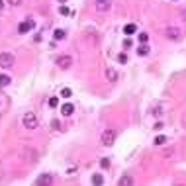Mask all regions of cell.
<instances>
[{
    "instance_id": "obj_23",
    "label": "cell",
    "mask_w": 186,
    "mask_h": 186,
    "mask_svg": "<svg viewBox=\"0 0 186 186\" xmlns=\"http://www.w3.org/2000/svg\"><path fill=\"white\" fill-rule=\"evenodd\" d=\"M100 167H102V168H108V167H110V159H102V161H100Z\"/></svg>"
},
{
    "instance_id": "obj_24",
    "label": "cell",
    "mask_w": 186,
    "mask_h": 186,
    "mask_svg": "<svg viewBox=\"0 0 186 186\" xmlns=\"http://www.w3.org/2000/svg\"><path fill=\"white\" fill-rule=\"evenodd\" d=\"M59 12L63 14V16H67V14H71V12H69V8H65V6H61V8H59Z\"/></svg>"
},
{
    "instance_id": "obj_11",
    "label": "cell",
    "mask_w": 186,
    "mask_h": 186,
    "mask_svg": "<svg viewBox=\"0 0 186 186\" xmlns=\"http://www.w3.org/2000/svg\"><path fill=\"white\" fill-rule=\"evenodd\" d=\"M6 108H8V98L4 96V94H0V114H2Z\"/></svg>"
},
{
    "instance_id": "obj_7",
    "label": "cell",
    "mask_w": 186,
    "mask_h": 186,
    "mask_svg": "<svg viewBox=\"0 0 186 186\" xmlns=\"http://www.w3.org/2000/svg\"><path fill=\"white\" fill-rule=\"evenodd\" d=\"M180 32H178V27H167V37L170 39H178Z\"/></svg>"
},
{
    "instance_id": "obj_17",
    "label": "cell",
    "mask_w": 186,
    "mask_h": 186,
    "mask_svg": "<svg viewBox=\"0 0 186 186\" xmlns=\"http://www.w3.org/2000/svg\"><path fill=\"white\" fill-rule=\"evenodd\" d=\"M61 96H63V98H71L73 96V90L71 88H63V90H61Z\"/></svg>"
},
{
    "instance_id": "obj_2",
    "label": "cell",
    "mask_w": 186,
    "mask_h": 186,
    "mask_svg": "<svg viewBox=\"0 0 186 186\" xmlns=\"http://www.w3.org/2000/svg\"><path fill=\"white\" fill-rule=\"evenodd\" d=\"M14 65V57L10 53H0V67L2 69H10Z\"/></svg>"
},
{
    "instance_id": "obj_6",
    "label": "cell",
    "mask_w": 186,
    "mask_h": 186,
    "mask_svg": "<svg viewBox=\"0 0 186 186\" xmlns=\"http://www.w3.org/2000/svg\"><path fill=\"white\" fill-rule=\"evenodd\" d=\"M94 6H96L98 12H108V10H110V2H108V0H96Z\"/></svg>"
},
{
    "instance_id": "obj_27",
    "label": "cell",
    "mask_w": 186,
    "mask_h": 186,
    "mask_svg": "<svg viewBox=\"0 0 186 186\" xmlns=\"http://www.w3.org/2000/svg\"><path fill=\"white\" fill-rule=\"evenodd\" d=\"M2 8H4V0H0V10H2Z\"/></svg>"
},
{
    "instance_id": "obj_3",
    "label": "cell",
    "mask_w": 186,
    "mask_h": 186,
    "mask_svg": "<svg viewBox=\"0 0 186 186\" xmlns=\"http://www.w3.org/2000/svg\"><path fill=\"white\" fill-rule=\"evenodd\" d=\"M116 139V133H114V129H106L102 133V145H112Z\"/></svg>"
},
{
    "instance_id": "obj_28",
    "label": "cell",
    "mask_w": 186,
    "mask_h": 186,
    "mask_svg": "<svg viewBox=\"0 0 186 186\" xmlns=\"http://www.w3.org/2000/svg\"><path fill=\"white\" fill-rule=\"evenodd\" d=\"M182 16H184V20H186V10H184V12H182Z\"/></svg>"
},
{
    "instance_id": "obj_21",
    "label": "cell",
    "mask_w": 186,
    "mask_h": 186,
    "mask_svg": "<svg viewBox=\"0 0 186 186\" xmlns=\"http://www.w3.org/2000/svg\"><path fill=\"white\" fill-rule=\"evenodd\" d=\"M147 39H149L147 33H139V43H147Z\"/></svg>"
},
{
    "instance_id": "obj_13",
    "label": "cell",
    "mask_w": 186,
    "mask_h": 186,
    "mask_svg": "<svg viewBox=\"0 0 186 186\" xmlns=\"http://www.w3.org/2000/svg\"><path fill=\"white\" fill-rule=\"evenodd\" d=\"M92 184H104V176L102 174H92Z\"/></svg>"
},
{
    "instance_id": "obj_8",
    "label": "cell",
    "mask_w": 186,
    "mask_h": 186,
    "mask_svg": "<svg viewBox=\"0 0 186 186\" xmlns=\"http://www.w3.org/2000/svg\"><path fill=\"white\" fill-rule=\"evenodd\" d=\"M147 53H149V45H147V43H139V49H137V55H139V57H145Z\"/></svg>"
},
{
    "instance_id": "obj_9",
    "label": "cell",
    "mask_w": 186,
    "mask_h": 186,
    "mask_svg": "<svg viewBox=\"0 0 186 186\" xmlns=\"http://www.w3.org/2000/svg\"><path fill=\"white\" fill-rule=\"evenodd\" d=\"M61 112H63V116H71L73 112H75V106H73V104H65L63 108H61Z\"/></svg>"
},
{
    "instance_id": "obj_12",
    "label": "cell",
    "mask_w": 186,
    "mask_h": 186,
    "mask_svg": "<svg viewBox=\"0 0 186 186\" xmlns=\"http://www.w3.org/2000/svg\"><path fill=\"white\" fill-rule=\"evenodd\" d=\"M49 182H51V176L49 174H41L37 178V184H49Z\"/></svg>"
},
{
    "instance_id": "obj_20",
    "label": "cell",
    "mask_w": 186,
    "mask_h": 186,
    "mask_svg": "<svg viewBox=\"0 0 186 186\" xmlns=\"http://www.w3.org/2000/svg\"><path fill=\"white\" fill-rule=\"evenodd\" d=\"M49 106H51V108H57L59 106V98H49Z\"/></svg>"
},
{
    "instance_id": "obj_15",
    "label": "cell",
    "mask_w": 186,
    "mask_h": 186,
    "mask_svg": "<svg viewBox=\"0 0 186 186\" xmlns=\"http://www.w3.org/2000/svg\"><path fill=\"white\" fill-rule=\"evenodd\" d=\"M106 77H108L110 80H116V78H118V73H116L114 69H108V71H106Z\"/></svg>"
},
{
    "instance_id": "obj_26",
    "label": "cell",
    "mask_w": 186,
    "mask_h": 186,
    "mask_svg": "<svg viewBox=\"0 0 186 186\" xmlns=\"http://www.w3.org/2000/svg\"><path fill=\"white\" fill-rule=\"evenodd\" d=\"M6 2H10L12 6H18V4H22V0H6Z\"/></svg>"
},
{
    "instance_id": "obj_10",
    "label": "cell",
    "mask_w": 186,
    "mask_h": 186,
    "mask_svg": "<svg viewBox=\"0 0 186 186\" xmlns=\"http://www.w3.org/2000/svg\"><path fill=\"white\" fill-rule=\"evenodd\" d=\"M137 32V26H135V24H128V26L123 27V33H125V35H131V33H135Z\"/></svg>"
},
{
    "instance_id": "obj_14",
    "label": "cell",
    "mask_w": 186,
    "mask_h": 186,
    "mask_svg": "<svg viewBox=\"0 0 186 186\" xmlns=\"http://www.w3.org/2000/svg\"><path fill=\"white\" fill-rule=\"evenodd\" d=\"M10 80H12V78L8 77V75H0V86H8Z\"/></svg>"
},
{
    "instance_id": "obj_18",
    "label": "cell",
    "mask_w": 186,
    "mask_h": 186,
    "mask_svg": "<svg viewBox=\"0 0 186 186\" xmlns=\"http://www.w3.org/2000/svg\"><path fill=\"white\" fill-rule=\"evenodd\" d=\"M118 63L125 65V63H128V55H125V53H120V55H118Z\"/></svg>"
},
{
    "instance_id": "obj_4",
    "label": "cell",
    "mask_w": 186,
    "mask_h": 186,
    "mask_svg": "<svg viewBox=\"0 0 186 186\" xmlns=\"http://www.w3.org/2000/svg\"><path fill=\"white\" fill-rule=\"evenodd\" d=\"M57 65L63 69V71H67V69H71V65H73V59L69 57V55H63V57H59L57 59Z\"/></svg>"
},
{
    "instance_id": "obj_19",
    "label": "cell",
    "mask_w": 186,
    "mask_h": 186,
    "mask_svg": "<svg viewBox=\"0 0 186 186\" xmlns=\"http://www.w3.org/2000/svg\"><path fill=\"white\" fill-rule=\"evenodd\" d=\"M53 35H55V39H63L65 37V32H63V30H55Z\"/></svg>"
},
{
    "instance_id": "obj_29",
    "label": "cell",
    "mask_w": 186,
    "mask_h": 186,
    "mask_svg": "<svg viewBox=\"0 0 186 186\" xmlns=\"http://www.w3.org/2000/svg\"><path fill=\"white\" fill-rule=\"evenodd\" d=\"M59 2H67V0H59Z\"/></svg>"
},
{
    "instance_id": "obj_16",
    "label": "cell",
    "mask_w": 186,
    "mask_h": 186,
    "mask_svg": "<svg viewBox=\"0 0 186 186\" xmlns=\"http://www.w3.org/2000/svg\"><path fill=\"white\" fill-rule=\"evenodd\" d=\"M163 143H167V137L165 135H157L155 137V145H163Z\"/></svg>"
},
{
    "instance_id": "obj_1",
    "label": "cell",
    "mask_w": 186,
    "mask_h": 186,
    "mask_svg": "<svg viewBox=\"0 0 186 186\" xmlns=\"http://www.w3.org/2000/svg\"><path fill=\"white\" fill-rule=\"evenodd\" d=\"M39 125V120H37V116L35 114H26L24 116V128H27V129H35Z\"/></svg>"
},
{
    "instance_id": "obj_22",
    "label": "cell",
    "mask_w": 186,
    "mask_h": 186,
    "mask_svg": "<svg viewBox=\"0 0 186 186\" xmlns=\"http://www.w3.org/2000/svg\"><path fill=\"white\" fill-rule=\"evenodd\" d=\"M120 184H131V178H129V176H123V178H120Z\"/></svg>"
},
{
    "instance_id": "obj_5",
    "label": "cell",
    "mask_w": 186,
    "mask_h": 186,
    "mask_svg": "<svg viewBox=\"0 0 186 186\" xmlns=\"http://www.w3.org/2000/svg\"><path fill=\"white\" fill-rule=\"evenodd\" d=\"M33 26H35V24L32 22V18H27L26 22H22V24L18 26V32H20V33H27V32H30V30H32Z\"/></svg>"
},
{
    "instance_id": "obj_25",
    "label": "cell",
    "mask_w": 186,
    "mask_h": 186,
    "mask_svg": "<svg viewBox=\"0 0 186 186\" xmlns=\"http://www.w3.org/2000/svg\"><path fill=\"white\" fill-rule=\"evenodd\" d=\"M131 45H133V43H131V39H125V41H123V47H125V49H129V47H131Z\"/></svg>"
}]
</instances>
